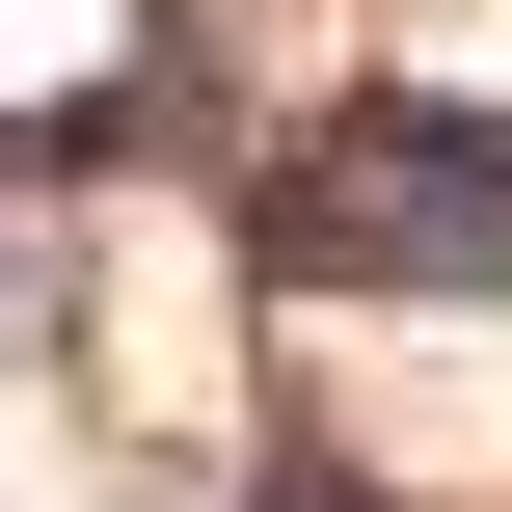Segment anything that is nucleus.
Instances as JSON below:
<instances>
[{
	"mask_svg": "<svg viewBox=\"0 0 512 512\" xmlns=\"http://www.w3.org/2000/svg\"><path fill=\"white\" fill-rule=\"evenodd\" d=\"M243 270L270 297H378V324H486L512 297V108L351 81V108L243 135Z\"/></svg>",
	"mask_w": 512,
	"mask_h": 512,
	"instance_id": "obj_1",
	"label": "nucleus"
}]
</instances>
